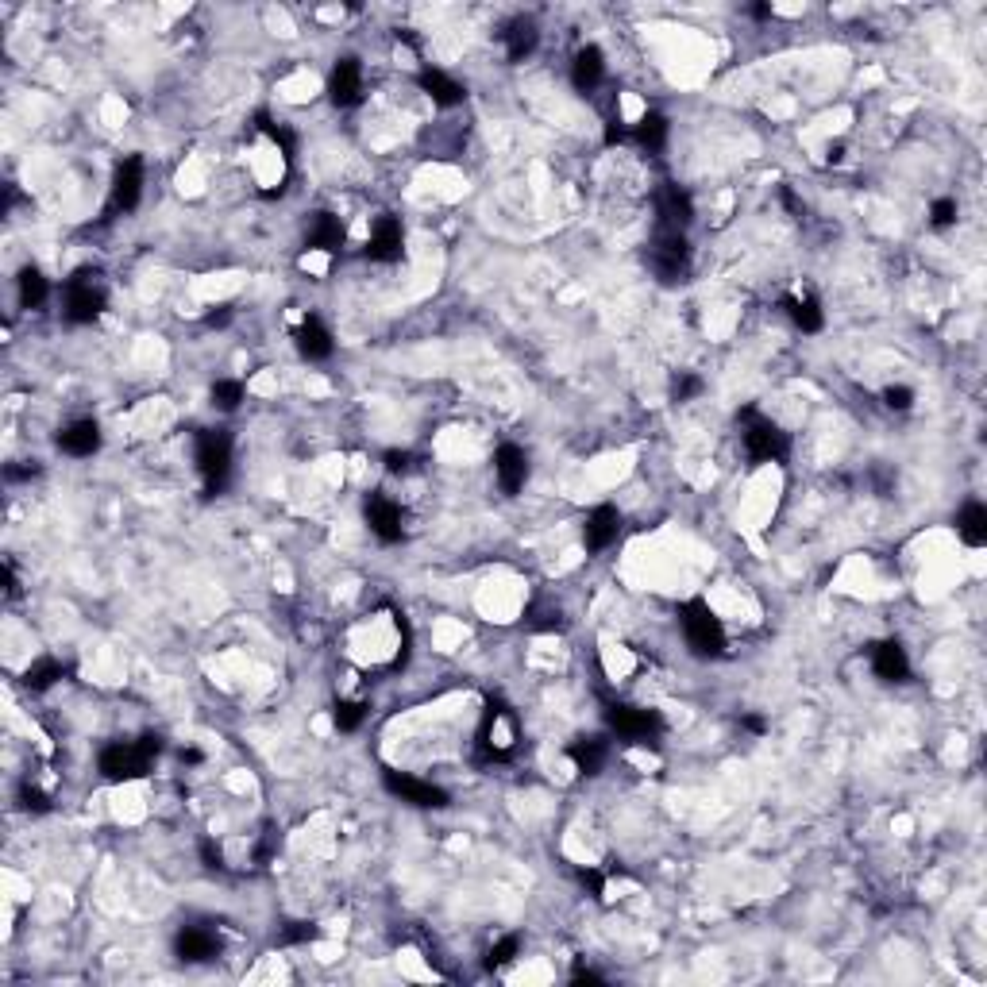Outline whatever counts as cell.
Instances as JSON below:
<instances>
[{
    "label": "cell",
    "mask_w": 987,
    "mask_h": 987,
    "mask_svg": "<svg viewBox=\"0 0 987 987\" xmlns=\"http://www.w3.org/2000/svg\"><path fill=\"white\" fill-rule=\"evenodd\" d=\"M679 621H683V637L691 644L694 656H702V660H718L725 656V625H721V617L710 610V602L706 598H687L683 606H679Z\"/></svg>",
    "instance_id": "obj_1"
},
{
    "label": "cell",
    "mask_w": 987,
    "mask_h": 987,
    "mask_svg": "<svg viewBox=\"0 0 987 987\" xmlns=\"http://www.w3.org/2000/svg\"><path fill=\"white\" fill-rule=\"evenodd\" d=\"M737 425H741V440L752 463H783L791 455V436L772 417H760L752 405L737 413Z\"/></svg>",
    "instance_id": "obj_2"
},
{
    "label": "cell",
    "mask_w": 987,
    "mask_h": 987,
    "mask_svg": "<svg viewBox=\"0 0 987 987\" xmlns=\"http://www.w3.org/2000/svg\"><path fill=\"white\" fill-rule=\"evenodd\" d=\"M197 471L205 479V498H216L232 475V432L228 428L197 432Z\"/></svg>",
    "instance_id": "obj_3"
},
{
    "label": "cell",
    "mask_w": 987,
    "mask_h": 987,
    "mask_svg": "<svg viewBox=\"0 0 987 987\" xmlns=\"http://www.w3.org/2000/svg\"><path fill=\"white\" fill-rule=\"evenodd\" d=\"M606 725L629 745H656L664 733V721L656 710L629 706V702H606Z\"/></svg>",
    "instance_id": "obj_4"
},
{
    "label": "cell",
    "mask_w": 987,
    "mask_h": 987,
    "mask_svg": "<svg viewBox=\"0 0 987 987\" xmlns=\"http://www.w3.org/2000/svg\"><path fill=\"white\" fill-rule=\"evenodd\" d=\"M648 263H652L656 278H660L664 286L687 282V274H691V243H687V236H683V232H667V228H660L656 240H652V251H648Z\"/></svg>",
    "instance_id": "obj_5"
},
{
    "label": "cell",
    "mask_w": 987,
    "mask_h": 987,
    "mask_svg": "<svg viewBox=\"0 0 987 987\" xmlns=\"http://www.w3.org/2000/svg\"><path fill=\"white\" fill-rule=\"evenodd\" d=\"M101 270L81 267L66 282V321L70 324H93L105 313V290L97 286Z\"/></svg>",
    "instance_id": "obj_6"
},
{
    "label": "cell",
    "mask_w": 987,
    "mask_h": 987,
    "mask_svg": "<svg viewBox=\"0 0 987 987\" xmlns=\"http://www.w3.org/2000/svg\"><path fill=\"white\" fill-rule=\"evenodd\" d=\"M97 768L108 783H132V779H143L151 772V756L139 748V741H112V745L101 748Z\"/></svg>",
    "instance_id": "obj_7"
},
{
    "label": "cell",
    "mask_w": 987,
    "mask_h": 987,
    "mask_svg": "<svg viewBox=\"0 0 987 987\" xmlns=\"http://www.w3.org/2000/svg\"><path fill=\"white\" fill-rule=\"evenodd\" d=\"M382 783L390 795H398L401 802L409 806H421V810H444L448 806V791L428 783V779H417L409 772H398V768H382Z\"/></svg>",
    "instance_id": "obj_8"
},
{
    "label": "cell",
    "mask_w": 987,
    "mask_h": 987,
    "mask_svg": "<svg viewBox=\"0 0 987 987\" xmlns=\"http://www.w3.org/2000/svg\"><path fill=\"white\" fill-rule=\"evenodd\" d=\"M143 197V155H128V159L116 162V174H112V213H132Z\"/></svg>",
    "instance_id": "obj_9"
},
{
    "label": "cell",
    "mask_w": 987,
    "mask_h": 987,
    "mask_svg": "<svg viewBox=\"0 0 987 987\" xmlns=\"http://www.w3.org/2000/svg\"><path fill=\"white\" fill-rule=\"evenodd\" d=\"M367 525H371V533L382 540V544H398L401 536H405V513L394 498H386L382 490H374L371 498H367Z\"/></svg>",
    "instance_id": "obj_10"
},
{
    "label": "cell",
    "mask_w": 987,
    "mask_h": 987,
    "mask_svg": "<svg viewBox=\"0 0 987 987\" xmlns=\"http://www.w3.org/2000/svg\"><path fill=\"white\" fill-rule=\"evenodd\" d=\"M328 101L336 108H355L363 101V66L359 58H340L328 74Z\"/></svg>",
    "instance_id": "obj_11"
},
{
    "label": "cell",
    "mask_w": 987,
    "mask_h": 987,
    "mask_svg": "<svg viewBox=\"0 0 987 987\" xmlns=\"http://www.w3.org/2000/svg\"><path fill=\"white\" fill-rule=\"evenodd\" d=\"M174 953L178 961L186 964H205L220 957V937L209 930V926H182L174 934Z\"/></svg>",
    "instance_id": "obj_12"
},
{
    "label": "cell",
    "mask_w": 987,
    "mask_h": 987,
    "mask_svg": "<svg viewBox=\"0 0 987 987\" xmlns=\"http://www.w3.org/2000/svg\"><path fill=\"white\" fill-rule=\"evenodd\" d=\"M617 536H621V509L610 506V502L590 509L587 525H583V544H587V552H606Z\"/></svg>",
    "instance_id": "obj_13"
},
{
    "label": "cell",
    "mask_w": 987,
    "mask_h": 987,
    "mask_svg": "<svg viewBox=\"0 0 987 987\" xmlns=\"http://www.w3.org/2000/svg\"><path fill=\"white\" fill-rule=\"evenodd\" d=\"M494 475H498V486H502V494H521L525 490V482H529V455L521 452L517 444H502L498 452H494Z\"/></svg>",
    "instance_id": "obj_14"
},
{
    "label": "cell",
    "mask_w": 987,
    "mask_h": 987,
    "mask_svg": "<svg viewBox=\"0 0 987 987\" xmlns=\"http://www.w3.org/2000/svg\"><path fill=\"white\" fill-rule=\"evenodd\" d=\"M656 213H660V228H667V232H683V228L691 224L694 205L683 189L664 182V186L656 189Z\"/></svg>",
    "instance_id": "obj_15"
},
{
    "label": "cell",
    "mask_w": 987,
    "mask_h": 987,
    "mask_svg": "<svg viewBox=\"0 0 987 987\" xmlns=\"http://www.w3.org/2000/svg\"><path fill=\"white\" fill-rule=\"evenodd\" d=\"M401 251H405V232H401L398 216H378L371 243H367V255L374 263H398Z\"/></svg>",
    "instance_id": "obj_16"
},
{
    "label": "cell",
    "mask_w": 987,
    "mask_h": 987,
    "mask_svg": "<svg viewBox=\"0 0 987 987\" xmlns=\"http://www.w3.org/2000/svg\"><path fill=\"white\" fill-rule=\"evenodd\" d=\"M58 448L74 459H85V455L101 452V425L93 417H81L74 425H66L58 432Z\"/></svg>",
    "instance_id": "obj_17"
},
{
    "label": "cell",
    "mask_w": 987,
    "mask_h": 987,
    "mask_svg": "<svg viewBox=\"0 0 987 987\" xmlns=\"http://www.w3.org/2000/svg\"><path fill=\"white\" fill-rule=\"evenodd\" d=\"M294 344H297V351L309 359V363H321V359H332V351H336V344H332V332L324 328L317 317H305V321L297 324L294 328Z\"/></svg>",
    "instance_id": "obj_18"
},
{
    "label": "cell",
    "mask_w": 987,
    "mask_h": 987,
    "mask_svg": "<svg viewBox=\"0 0 987 987\" xmlns=\"http://www.w3.org/2000/svg\"><path fill=\"white\" fill-rule=\"evenodd\" d=\"M417 85L432 97V105H440V108H455L467 101V85H459V81L448 78L444 70H432V66H425V70L417 74Z\"/></svg>",
    "instance_id": "obj_19"
},
{
    "label": "cell",
    "mask_w": 987,
    "mask_h": 987,
    "mask_svg": "<svg viewBox=\"0 0 987 987\" xmlns=\"http://www.w3.org/2000/svg\"><path fill=\"white\" fill-rule=\"evenodd\" d=\"M872 671L880 675L883 683H903V679H910L907 648L899 641H880L872 648Z\"/></svg>",
    "instance_id": "obj_20"
},
{
    "label": "cell",
    "mask_w": 987,
    "mask_h": 987,
    "mask_svg": "<svg viewBox=\"0 0 987 987\" xmlns=\"http://www.w3.org/2000/svg\"><path fill=\"white\" fill-rule=\"evenodd\" d=\"M783 309H787V317L795 328H802L806 336H814V332H822L826 328V313H822V301L814 294H787L783 297Z\"/></svg>",
    "instance_id": "obj_21"
},
{
    "label": "cell",
    "mask_w": 987,
    "mask_h": 987,
    "mask_svg": "<svg viewBox=\"0 0 987 987\" xmlns=\"http://www.w3.org/2000/svg\"><path fill=\"white\" fill-rule=\"evenodd\" d=\"M606 78V54L598 51V47H583V51H575V62H571V85L579 89V93H590V89H598Z\"/></svg>",
    "instance_id": "obj_22"
},
{
    "label": "cell",
    "mask_w": 987,
    "mask_h": 987,
    "mask_svg": "<svg viewBox=\"0 0 987 987\" xmlns=\"http://www.w3.org/2000/svg\"><path fill=\"white\" fill-rule=\"evenodd\" d=\"M305 247H309V251H324V255H336V251L344 247V224H340V216H332V213L313 216L309 236H305Z\"/></svg>",
    "instance_id": "obj_23"
},
{
    "label": "cell",
    "mask_w": 987,
    "mask_h": 987,
    "mask_svg": "<svg viewBox=\"0 0 987 987\" xmlns=\"http://www.w3.org/2000/svg\"><path fill=\"white\" fill-rule=\"evenodd\" d=\"M667 135H671V124H667L664 112H644L641 120L633 124L629 139H633L637 147H644L648 155H660V151L667 147Z\"/></svg>",
    "instance_id": "obj_24"
},
{
    "label": "cell",
    "mask_w": 987,
    "mask_h": 987,
    "mask_svg": "<svg viewBox=\"0 0 987 987\" xmlns=\"http://www.w3.org/2000/svg\"><path fill=\"white\" fill-rule=\"evenodd\" d=\"M567 756H571V764H575V772L579 775H598L606 768L610 745H606L602 737H579L575 745L567 748Z\"/></svg>",
    "instance_id": "obj_25"
},
{
    "label": "cell",
    "mask_w": 987,
    "mask_h": 987,
    "mask_svg": "<svg viewBox=\"0 0 987 987\" xmlns=\"http://www.w3.org/2000/svg\"><path fill=\"white\" fill-rule=\"evenodd\" d=\"M502 39H506L509 62H525V58L536 51V43H540V31H536V24L529 16H517V20L502 31Z\"/></svg>",
    "instance_id": "obj_26"
},
{
    "label": "cell",
    "mask_w": 987,
    "mask_h": 987,
    "mask_svg": "<svg viewBox=\"0 0 987 987\" xmlns=\"http://www.w3.org/2000/svg\"><path fill=\"white\" fill-rule=\"evenodd\" d=\"M957 536L968 548H984L987 544V506L984 502H968L957 513Z\"/></svg>",
    "instance_id": "obj_27"
},
{
    "label": "cell",
    "mask_w": 987,
    "mask_h": 987,
    "mask_svg": "<svg viewBox=\"0 0 987 987\" xmlns=\"http://www.w3.org/2000/svg\"><path fill=\"white\" fill-rule=\"evenodd\" d=\"M70 675V667L62 664V660H54V656H43V660H35V664L24 671V687L35 694L51 691L54 683H62Z\"/></svg>",
    "instance_id": "obj_28"
},
{
    "label": "cell",
    "mask_w": 987,
    "mask_h": 987,
    "mask_svg": "<svg viewBox=\"0 0 987 987\" xmlns=\"http://www.w3.org/2000/svg\"><path fill=\"white\" fill-rule=\"evenodd\" d=\"M16 294H20V305H24V309H39V305L51 297V282L43 278V270L39 267H24L20 270V278H16Z\"/></svg>",
    "instance_id": "obj_29"
},
{
    "label": "cell",
    "mask_w": 987,
    "mask_h": 987,
    "mask_svg": "<svg viewBox=\"0 0 987 987\" xmlns=\"http://www.w3.org/2000/svg\"><path fill=\"white\" fill-rule=\"evenodd\" d=\"M255 132H259V135H267L270 143L278 147V155H282V162H286V166L294 162V155H297V135L290 132V128H282V124H274V120H270L267 112H255Z\"/></svg>",
    "instance_id": "obj_30"
},
{
    "label": "cell",
    "mask_w": 987,
    "mask_h": 987,
    "mask_svg": "<svg viewBox=\"0 0 987 987\" xmlns=\"http://www.w3.org/2000/svg\"><path fill=\"white\" fill-rule=\"evenodd\" d=\"M367 702H336L332 706V725L340 729V733H355L359 725H363V718H367Z\"/></svg>",
    "instance_id": "obj_31"
},
{
    "label": "cell",
    "mask_w": 987,
    "mask_h": 987,
    "mask_svg": "<svg viewBox=\"0 0 987 987\" xmlns=\"http://www.w3.org/2000/svg\"><path fill=\"white\" fill-rule=\"evenodd\" d=\"M243 394H247V390H243L240 378H220V382H213V405L216 409H224V413H236Z\"/></svg>",
    "instance_id": "obj_32"
},
{
    "label": "cell",
    "mask_w": 987,
    "mask_h": 987,
    "mask_svg": "<svg viewBox=\"0 0 987 987\" xmlns=\"http://www.w3.org/2000/svg\"><path fill=\"white\" fill-rule=\"evenodd\" d=\"M517 953H521V937H517V934L502 937V941H498V945H494V949L486 953V968H490V972H498V968L513 964V957H517Z\"/></svg>",
    "instance_id": "obj_33"
},
{
    "label": "cell",
    "mask_w": 987,
    "mask_h": 987,
    "mask_svg": "<svg viewBox=\"0 0 987 987\" xmlns=\"http://www.w3.org/2000/svg\"><path fill=\"white\" fill-rule=\"evenodd\" d=\"M702 390H706V382L691 371H679L671 378V401H694Z\"/></svg>",
    "instance_id": "obj_34"
},
{
    "label": "cell",
    "mask_w": 987,
    "mask_h": 987,
    "mask_svg": "<svg viewBox=\"0 0 987 987\" xmlns=\"http://www.w3.org/2000/svg\"><path fill=\"white\" fill-rule=\"evenodd\" d=\"M606 880H610V872L606 868H579V883L590 891V899H606Z\"/></svg>",
    "instance_id": "obj_35"
},
{
    "label": "cell",
    "mask_w": 987,
    "mask_h": 987,
    "mask_svg": "<svg viewBox=\"0 0 987 987\" xmlns=\"http://www.w3.org/2000/svg\"><path fill=\"white\" fill-rule=\"evenodd\" d=\"M382 463H386L390 475H413V471H417V455L401 452V448H390V452L382 455Z\"/></svg>",
    "instance_id": "obj_36"
},
{
    "label": "cell",
    "mask_w": 987,
    "mask_h": 987,
    "mask_svg": "<svg viewBox=\"0 0 987 987\" xmlns=\"http://www.w3.org/2000/svg\"><path fill=\"white\" fill-rule=\"evenodd\" d=\"M20 810H27V814H47V810H51V799H47L39 787L20 783Z\"/></svg>",
    "instance_id": "obj_37"
},
{
    "label": "cell",
    "mask_w": 987,
    "mask_h": 987,
    "mask_svg": "<svg viewBox=\"0 0 987 987\" xmlns=\"http://www.w3.org/2000/svg\"><path fill=\"white\" fill-rule=\"evenodd\" d=\"M930 224H934V228L957 224V201H953V197H937L934 205H930Z\"/></svg>",
    "instance_id": "obj_38"
},
{
    "label": "cell",
    "mask_w": 987,
    "mask_h": 987,
    "mask_svg": "<svg viewBox=\"0 0 987 987\" xmlns=\"http://www.w3.org/2000/svg\"><path fill=\"white\" fill-rule=\"evenodd\" d=\"M883 405L895 409V413H907L910 405H914V390L910 386H887L883 390Z\"/></svg>",
    "instance_id": "obj_39"
},
{
    "label": "cell",
    "mask_w": 987,
    "mask_h": 987,
    "mask_svg": "<svg viewBox=\"0 0 987 987\" xmlns=\"http://www.w3.org/2000/svg\"><path fill=\"white\" fill-rule=\"evenodd\" d=\"M35 475H43V463H39V459H27V463H8V467H4V479L8 482H27V479H35Z\"/></svg>",
    "instance_id": "obj_40"
},
{
    "label": "cell",
    "mask_w": 987,
    "mask_h": 987,
    "mask_svg": "<svg viewBox=\"0 0 987 987\" xmlns=\"http://www.w3.org/2000/svg\"><path fill=\"white\" fill-rule=\"evenodd\" d=\"M197 853H201V864H205L209 872H224V853H220V845H216L213 837H201Z\"/></svg>",
    "instance_id": "obj_41"
},
{
    "label": "cell",
    "mask_w": 987,
    "mask_h": 987,
    "mask_svg": "<svg viewBox=\"0 0 987 987\" xmlns=\"http://www.w3.org/2000/svg\"><path fill=\"white\" fill-rule=\"evenodd\" d=\"M317 937V926L313 922H290L286 930H282V945H305V941H313Z\"/></svg>",
    "instance_id": "obj_42"
},
{
    "label": "cell",
    "mask_w": 987,
    "mask_h": 987,
    "mask_svg": "<svg viewBox=\"0 0 987 987\" xmlns=\"http://www.w3.org/2000/svg\"><path fill=\"white\" fill-rule=\"evenodd\" d=\"M741 729L756 733V737H764V733H768V721H764V714H741Z\"/></svg>",
    "instance_id": "obj_43"
},
{
    "label": "cell",
    "mask_w": 987,
    "mask_h": 987,
    "mask_svg": "<svg viewBox=\"0 0 987 987\" xmlns=\"http://www.w3.org/2000/svg\"><path fill=\"white\" fill-rule=\"evenodd\" d=\"M629 139V132L621 128V120H610L606 124V147H617V143H625Z\"/></svg>",
    "instance_id": "obj_44"
},
{
    "label": "cell",
    "mask_w": 987,
    "mask_h": 987,
    "mask_svg": "<svg viewBox=\"0 0 987 987\" xmlns=\"http://www.w3.org/2000/svg\"><path fill=\"white\" fill-rule=\"evenodd\" d=\"M139 748H143V752H147V756L155 760V756L162 752V737H159V733H143V737H139Z\"/></svg>",
    "instance_id": "obj_45"
},
{
    "label": "cell",
    "mask_w": 987,
    "mask_h": 987,
    "mask_svg": "<svg viewBox=\"0 0 987 987\" xmlns=\"http://www.w3.org/2000/svg\"><path fill=\"white\" fill-rule=\"evenodd\" d=\"M4 594H8V598H16V594H20V583H16L12 563H4Z\"/></svg>",
    "instance_id": "obj_46"
},
{
    "label": "cell",
    "mask_w": 987,
    "mask_h": 987,
    "mask_svg": "<svg viewBox=\"0 0 987 987\" xmlns=\"http://www.w3.org/2000/svg\"><path fill=\"white\" fill-rule=\"evenodd\" d=\"M571 984L583 987V984H606V980H602L598 972H575V976H571Z\"/></svg>",
    "instance_id": "obj_47"
},
{
    "label": "cell",
    "mask_w": 987,
    "mask_h": 987,
    "mask_svg": "<svg viewBox=\"0 0 987 987\" xmlns=\"http://www.w3.org/2000/svg\"><path fill=\"white\" fill-rule=\"evenodd\" d=\"M228 321H232V313H228V309H220V313H209V317H205L209 328H224Z\"/></svg>",
    "instance_id": "obj_48"
},
{
    "label": "cell",
    "mask_w": 987,
    "mask_h": 987,
    "mask_svg": "<svg viewBox=\"0 0 987 987\" xmlns=\"http://www.w3.org/2000/svg\"><path fill=\"white\" fill-rule=\"evenodd\" d=\"M201 760H205L201 748H182V764H201Z\"/></svg>",
    "instance_id": "obj_49"
},
{
    "label": "cell",
    "mask_w": 987,
    "mask_h": 987,
    "mask_svg": "<svg viewBox=\"0 0 987 987\" xmlns=\"http://www.w3.org/2000/svg\"><path fill=\"white\" fill-rule=\"evenodd\" d=\"M752 16H756V20H768V16H772V8H768V4H756V8H752Z\"/></svg>",
    "instance_id": "obj_50"
}]
</instances>
